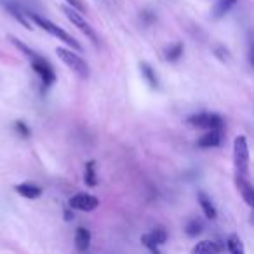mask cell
<instances>
[{
	"mask_svg": "<svg viewBox=\"0 0 254 254\" xmlns=\"http://www.w3.org/2000/svg\"><path fill=\"white\" fill-rule=\"evenodd\" d=\"M26 14L30 16V18L33 19V21L37 23V25L40 26L42 30H46V32H49L53 37H56V39H60V40H63L66 46H70V47H73V49H80V46H78V42L73 39V37L70 35V33H66L64 30H61L58 25H54L53 21H49V19H46V18H42V16H39V14H32V12H26Z\"/></svg>",
	"mask_w": 254,
	"mask_h": 254,
	"instance_id": "cell-1",
	"label": "cell"
},
{
	"mask_svg": "<svg viewBox=\"0 0 254 254\" xmlns=\"http://www.w3.org/2000/svg\"><path fill=\"white\" fill-rule=\"evenodd\" d=\"M233 162H235L239 176H246L247 167H249V148H247L246 136H237L233 141Z\"/></svg>",
	"mask_w": 254,
	"mask_h": 254,
	"instance_id": "cell-2",
	"label": "cell"
},
{
	"mask_svg": "<svg viewBox=\"0 0 254 254\" xmlns=\"http://www.w3.org/2000/svg\"><path fill=\"white\" fill-rule=\"evenodd\" d=\"M56 54L61 58V61H63V63L66 64L70 70H73L80 78H87L89 77L87 63H85V61L82 60L78 54H75L73 51H68V49H63V47H58Z\"/></svg>",
	"mask_w": 254,
	"mask_h": 254,
	"instance_id": "cell-3",
	"label": "cell"
},
{
	"mask_svg": "<svg viewBox=\"0 0 254 254\" xmlns=\"http://www.w3.org/2000/svg\"><path fill=\"white\" fill-rule=\"evenodd\" d=\"M188 124L195 129H207V131H219L223 127V119L216 113H195L188 119Z\"/></svg>",
	"mask_w": 254,
	"mask_h": 254,
	"instance_id": "cell-4",
	"label": "cell"
},
{
	"mask_svg": "<svg viewBox=\"0 0 254 254\" xmlns=\"http://www.w3.org/2000/svg\"><path fill=\"white\" fill-rule=\"evenodd\" d=\"M28 60L32 61V66H33V70H35L37 73L40 75V78H42L44 85H51L54 80H56V75H54L53 66H51V64L47 63V61L44 60V58L37 56V54L33 53L32 56L28 58Z\"/></svg>",
	"mask_w": 254,
	"mask_h": 254,
	"instance_id": "cell-5",
	"label": "cell"
},
{
	"mask_svg": "<svg viewBox=\"0 0 254 254\" xmlns=\"http://www.w3.org/2000/svg\"><path fill=\"white\" fill-rule=\"evenodd\" d=\"M71 209H77V211H94L96 207L99 205V200L94 197V195H89V193H77L75 197L70 198L68 202Z\"/></svg>",
	"mask_w": 254,
	"mask_h": 254,
	"instance_id": "cell-6",
	"label": "cell"
},
{
	"mask_svg": "<svg viewBox=\"0 0 254 254\" xmlns=\"http://www.w3.org/2000/svg\"><path fill=\"white\" fill-rule=\"evenodd\" d=\"M63 11H64V14H66V18L70 19V21L73 23V25L77 26V28L80 30V32L84 33V35H87L89 39L92 40V42H96V40H98V39H96V33L92 32L91 26H89L87 23L84 21V18L80 16V12H77V9H73V7H64Z\"/></svg>",
	"mask_w": 254,
	"mask_h": 254,
	"instance_id": "cell-7",
	"label": "cell"
},
{
	"mask_svg": "<svg viewBox=\"0 0 254 254\" xmlns=\"http://www.w3.org/2000/svg\"><path fill=\"white\" fill-rule=\"evenodd\" d=\"M221 139H223L221 131H209V132H205L202 138H198L197 145L200 146V148H214V146L221 145Z\"/></svg>",
	"mask_w": 254,
	"mask_h": 254,
	"instance_id": "cell-8",
	"label": "cell"
},
{
	"mask_svg": "<svg viewBox=\"0 0 254 254\" xmlns=\"http://www.w3.org/2000/svg\"><path fill=\"white\" fill-rule=\"evenodd\" d=\"M221 253V247L218 246V242H212V240H202V242L195 244L191 254H219Z\"/></svg>",
	"mask_w": 254,
	"mask_h": 254,
	"instance_id": "cell-9",
	"label": "cell"
},
{
	"mask_svg": "<svg viewBox=\"0 0 254 254\" xmlns=\"http://www.w3.org/2000/svg\"><path fill=\"white\" fill-rule=\"evenodd\" d=\"M14 190L18 191L21 197H25V198H39L40 195H42V188L37 187V185H32V183L16 185Z\"/></svg>",
	"mask_w": 254,
	"mask_h": 254,
	"instance_id": "cell-10",
	"label": "cell"
},
{
	"mask_svg": "<svg viewBox=\"0 0 254 254\" xmlns=\"http://www.w3.org/2000/svg\"><path fill=\"white\" fill-rule=\"evenodd\" d=\"M89 244H91V233L84 226H78L77 232H75V247H77L80 253L89 249Z\"/></svg>",
	"mask_w": 254,
	"mask_h": 254,
	"instance_id": "cell-11",
	"label": "cell"
},
{
	"mask_svg": "<svg viewBox=\"0 0 254 254\" xmlns=\"http://www.w3.org/2000/svg\"><path fill=\"white\" fill-rule=\"evenodd\" d=\"M198 204H200V207H202V211H204L205 218H207V219H214L216 218L214 205H212L211 198H209L207 195L204 193V191H200V193H198Z\"/></svg>",
	"mask_w": 254,
	"mask_h": 254,
	"instance_id": "cell-12",
	"label": "cell"
},
{
	"mask_svg": "<svg viewBox=\"0 0 254 254\" xmlns=\"http://www.w3.org/2000/svg\"><path fill=\"white\" fill-rule=\"evenodd\" d=\"M235 4H237V0H218L214 5V11H212V16H214L216 19L223 18L226 12L232 11V7Z\"/></svg>",
	"mask_w": 254,
	"mask_h": 254,
	"instance_id": "cell-13",
	"label": "cell"
},
{
	"mask_svg": "<svg viewBox=\"0 0 254 254\" xmlns=\"http://www.w3.org/2000/svg\"><path fill=\"white\" fill-rule=\"evenodd\" d=\"M84 181L87 187H96L98 185V178H96V164L94 160H89L85 164V171H84Z\"/></svg>",
	"mask_w": 254,
	"mask_h": 254,
	"instance_id": "cell-14",
	"label": "cell"
},
{
	"mask_svg": "<svg viewBox=\"0 0 254 254\" xmlns=\"http://www.w3.org/2000/svg\"><path fill=\"white\" fill-rule=\"evenodd\" d=\"M240 191H242L244 200L249 205H254V190L249 181H246V178H240Z\"/></svg>",
	"mask_w": 254,
	"mask_h": 254,
	"instance_id": "cell-15",
	"label": "cell"
},
{
	"mask_svg": "<svg viewBox=\"0 0 254 254\" xmlns=\"http://www.w3.org/2000/svg\"><path fill=\"white\" fill-rule=\"evenodd\" d=\"M141 73H143V77L146 78V82H148L150 87H152V89L159 87V80H157L155 73H153L152 66H150L148 63H141Z\"/></svg>",
	"mask_w": 254,
	"mask_h": 254,
	"instance_id": "cell-16",
	"label": "cell"
},
{
	"mask_svg": "<svg viewBox=\"0 0 254 254\" xmlns=\"http://www.w3.org/2000/svg\"><path fill=\"white\" fill-rule=\"evenodd\" d=\"M226 246H228V251L232 254H246L244 244L240 242V239L237 235H230L228 240H226Z\"/></svg>",
	"mask_w": 254,
	"mask_h": 254,
	"instance_id": "cell-17",
	"label": "cell"
},
{
	"mask_svg": "<svg viewBox=\"0 0 254 254\" xmlns=\"http://www.w3.org/2000/svg\"><path fill=\"white\" fill-rule=\"evenodd\" d=\"M148 235H150V239L153 240V244H155V246L166 244V240H167V232H166V228H164V226H157V228H153V232L148 233Z\"/></svg>",
	"mask_w": 254,
	"mask_h": 254,
	"instance_id": "cell-18",
	"label": "cell"
},
{
	"mask_svg": "<svg viewBox=\"0 0 254 254\" xmlns=\"http://www.w3.org/2000/svg\"><path fill=\"white\" fill-rule=\"evenodd\" d=\"M7 9H9V12H11V14L14 16V18L18 19V21L21 23L23 26H25V28H28V30L32 28V25H30V21H28V19L25 18V14H23V12L19 11V9L16 7V5H12V4H7Z\"/></svg>",
	"mask_w": 254,
	"mask_h": 254,
	"instance_id": "cell-19",
	"label": "cell"
},
{
	"mask_svg": "<svg viewBox=\"0 0 254 254\" xmlns=\"http://www.w3.org/2000/svg\"><path fill=\"white\" fill-rule=\"evenodd\" d=\"M181 54H183V46H181V44H174V46H171L169 49L166 51V60L176 61L181 58Z\"/></svg>",
	"mask_w": 254,
	"mask_h": 254,
	"instance_id": "cell-20",
	"label": "cell"
},
{
	"mask_svg": "<svg viewBox=\"0 0 254 254\" xmlns=\"http://www.w3.org/2000/svg\"><path fill=\"white\" fill-rule=\"evenodd\" d=\"M185 232H187L190 237H197L198 233L202 232V223L198 221V219H191V221L187 225V228H185Z\"/></svg>",
	"mask_w": 254,
	"mask_h": 254,
	"instance_id": "cell-21",
	"label": "cell"
},
{
	"mask_svg": "<svg viewBox=\"0 0 254 254\" xmlns=\"http://www.w3.org/2000/svg\"><path fill=\"white\" fill-rule=\"evenodd\" d=\"M141 242L145 244V246L148 247V249L152 251L153 254H159V251H157V246H155V244H153V240L150 239V235H148V233H146V235H143V237H141Z\"/></svg>",
	"mask_w": 254,
	"mask_h": 254,
	"instance_id": "cell-22",
	"label": "cell"
},
{
	"mask_svg": "<svg viewBox=\"0 0 254 254\" xmlns=\"http://www.w3.org/2000/svg\"><path fill=\"white\" fill-rule=\"evenodd\" d=\"M14 127H16V131H18L23 138H28V136H30V131H28V127H26L25 122H21V120H19V122H16Z\"/></svg>",
	"mask_w": 254,
	"mask_h": 254,
	"instance_id": "cell-23",
	"label": "cell"
},
{
	"mask_svg": "<svg viewBox=\"0 0 254 254\" xmlns=\"http://www.w3.org/2000/svg\"><path fill=\"white\" fill-rule=\"evenodd\" d=\"M66 2H68V4H70L73 9H78V11L82 9V5H80V2H78V0H66Z\"/></svg>",
	"mask_w": 254,
	"mask_h": 254,
	"instance_id": "cell-24",
	"label": "cell"
}]
</instances>
